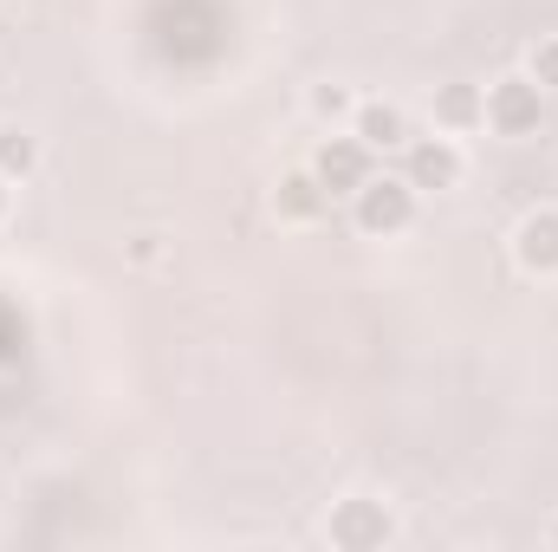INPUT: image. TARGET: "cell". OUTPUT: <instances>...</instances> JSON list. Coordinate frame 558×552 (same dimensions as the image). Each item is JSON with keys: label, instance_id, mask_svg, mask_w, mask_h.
Instances as JSON below:
<instances>
[{"label": "cell", "instance_id": "obj_1", "mask_svg": "<svg viewBox=\"0 0 558 552\" xmlns=\"http://www.w3.org/2000/svg\"><path fill=\"white\" fill-rule=\"evenodd\" d=\"M351 202H357V228H364V235H384V241L416 221V189H410V182H390V176H384V182L371 176Z\"/></svg>", "mask_w": 558, "mask_h": 552}, {"label": "cell", "instance_id": "obj_2", "mask_svg": "<svg viewBox=\"0 0 558 552\" xmlns=\"http://www.w3.org/2000/svg\"><path fill=\"white\" fill-rule=\"evenodd\" d=\"M539 118H546V92H539L533 79H500V85H487V124H494L500 137H533Z\"/></svg>", "mask_w": 558, "mask_h": 552}, {"label": "cell", "instance_id": "obj_3", "mask_svg": "<svg viewBox=\"0 0 558 552\" xmlns=\"http://www.w3.org/2000/svg\"><path fill=\"white\" fill-rule=\"evenodd\" d=\"M397 540V520H390V507L384 501H338V514H331V547L344 552H377Z\"/></svg>", "mask_w": 558, "mask_h": 552}, {"label": "cell", "instance_id": "obj_4", "mask_svg": "<svg viewBox=\"0 0 558 552\" xmlns=\"http://www.w3.org/2000/svg\"><path fill=\"white\" fill-rule=\"evenodd\" d=\"M312 176L325 182V195H357V189L371 182V149L357 137H331L312 156Z\"/></svg>", "mask_w": 558, "mask_h": 552}, {"label": "cell", "instance_id": "obj_5", "mask_svg": "<svg viewBox=\"0 0 558 552\" xmlns=\"http://www.w3.org/2000/svg\"><path fill=\"white\" fill-rule=\"evenodd\" d=\"M410 189H454L461 182V149L448 137H422L410 143V176H403Z\"/></svg>", "mask_w": 558, "mask_h": 552}, {"label": "cell", "instance_id": "obj_6", "mask_svg": "<svg viewBox=\"0 0 558 552\" xmlns=\"http://www.w3.org/2000/svg\"><path fill=\"white\" fill-rule=\"evenodd\" d=\"M520 267L526 274H558V208H539L520 221V241H513Z\"/></svg>", "mask_w": 558, "mask_h": 552}, {"label": "cell", "instance_id": "obj_7", "mask_svg": "<svg viewBox=\"0 0 558 552\" xmlns=\"http://www.w3.org/2000/svg\"><path fill=\"white\" fill-rule=\"evenodd\" d=\"M357 143L364 149H397V143H410V118L397 105H364L357 111Z\"/></svg>", "mask_w": 558, "mask_h": 552}, {"label": "cell", "instance_id": "obj_8", "mask_svg": "<svg viewBox=\"0 0 558 552\" xmlns=\"http://www.w3.org/2000/svg\"><path fill=\"white\" fill-rule=\"evenodd\" d=\"M274 202H279V215H286V221H312L331 195H325V182H318L312 169H299V176H286V182H279Z\"/></svg>", "mask_w": 558, "mask_h": 552}, {"label": "cell", "instance_id": "obj_9", "mask_svg": "<svg viewBox=\"0 0 558 552\" xmlns=\"http://www.w3.org/2000/svg\"><path fill=\"white\" fill-rule=\"evenodd\" d=\"M435 118H441L448 131H468V124H481V118H487V98H481L474 85H441V98H435Z\"/></svg>", "mask_w": 558, "mask_h": 552}, {"label": "cell", "instance_id": "obj_10", "mask_svg": "<svg viewBox=\"0 0 558 552\" xmlns=\"http://www.w3.org/2000/svg\"><path fill=\"white\" fill-rule=\"evenodd\" d=\"M33 156H39V149H33L26 131H0V176H26Z\"/></svg>", "mask_w": 558, "mask_h": 552}, {"label": "cell", "instance_id": "obj_11", "mask_svg": "<svg viewBox=\"0 0 558 552\" xmlns=\"http://www.w3.org/2000/svg\"><path fill=\"white\" fill-rule=\"evenodd\" d=\"M539 92H558V39H546V46H533V72H526Z\"/></svg>", "mask_w": 558, "mask_h": 552}, {"label": "cell", "instance_id": "obj_12", "mask_svg": "<svg viewBox=\"0 0 558 552\" xmlns=\"http://www.w3.org/2000/svg\"><path fill=\"white\" fill-rule=\"evenodd\" d=\"M312 111H318V118H344V111H351V92H344V85H318Z\"/></svg>", "mask_w": 558, "mask_h": 552}, {"label": "cell", "instance_id": "obj_13", "mask_svg": "<svg viewBox=\"0 0 558 552\" xmlns=\"http://www.w3.org/2000/svg\"><path fill=\"white\" fill-rule=\"evenodd\" d=\"M0 208H7V176H0Z\"/></svg>", "mask_w": 558, "mask_h": 552}, {"label": "cell", "instance_id": "obj_14", "mask_svg": "<svg viewBox=\"0 0 558 552\" xmlns=\"http://www.w3.org/2000/svg\"><path fill=\"white\" fill-rule=\"evenodd\" d=\"M553 547H558V527H553Z\"/></svg>", "mask_w": 558, "mask_h": 552}]
</instances>
